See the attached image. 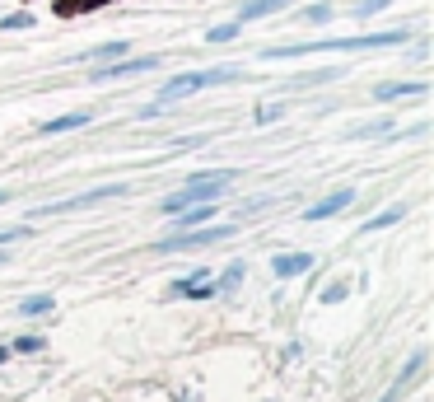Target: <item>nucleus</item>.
Wrapping results in <instances>:
<instances>
[{"label": "nucleus", "instance_id": "obj_6", "mask_svg": "<svg viewBox=\"0 0 434 402\" xmlns=\"http://www.w3.org/2000/svg\"><path fill=\"white\" fill-rule=\"evenodd\" d=\"M168 295L173 299H215L220 295V286H215V271H192V276H182V281H173L168 286Z\"/></svg>", "mask_w": 434, "mask_h": 402}, {"label": "nucleus", "instance_id": "obj_16", "mask_svg": "<svg viewBox=\"0 0 434 402\" xmlns=\"http://www.w3.org/2000/svg\"><path fill=\"white\" fill-rule=\"evenodd\" d=\"M397 220H407V206L397 201V206H383L379 215H369L364 225H359V234H374V229H387V225H397Z\"/></svg>", "mask_w": 434, "mask_h": 402}, {"label": "nucleus", "instance_id": "obj_27", "mask_svg": "<svg viewBox=\"0 0 434 402\" xmlns=\"http://www.w3.org/2000/svg\"><path fill=\"white\" fill-rule=\"evenodd\" d=\"M10 355H14V351H10V347H0V365H5V360H10Z\"/></svg>", "mask_w": 434, "mask_h": 402}, {"label": "nucleus", "instance_id": "obj_4", "mask_svg": "<svg viewBox=\"0 0 434 402\" xmlns=\"http://www.w3.org/2000/svg\"><path fill=\"white\" fill-rule=\"evenodd\" d=\"M117 197H127V183H103V188H89V192H79V197L38 206L33 215H71V211H84V206H99V201H117Z\"/></svg>", "mask_w": 434, "mask_h": 402}, {"label": "nucleus", "instance_id": "obj_20", "mask_svg": "<svg viewBox=\"0 0 434 402\" xmlns=\"http://www.w3.org/2000/svg\"><path fill=\"white\" fill-rule=\"evenodd\" d=\"M243 28H248V24H238V19H229V24H215V28H205V42H210V47L233 42V38H243Z\"/></svg>", "mask_w": 434, "mask_h": 402}, {"label": "nucleus", "instance_id": "obj_3", "mask_svg": "<svg viewBox=\"0 0 434 402\" xmlns=\"http://www.w3.org/2000/svg\"><path fill=\"white\" fill-rule=\"evenodd\" d=\"M233 234V225H201V229H173L168 239H154L150 243V253H192V248H210V243H220V239H229Z\"/></svg>", "mask_w": 434, "mask_h": 402}, {"label": "nucleus", "instance_id": "obj_10", "mask_svg": "<svg viewBox=\"0 0 434 402\" xmlns=\"http://www.w3.org/2000/svg\"><path fill=\"white\" fill-rule=\"evenodd\" d=\"M313 253H276L271 257V276H281V281H294V276H304V271H313Z\"/></svg>", "mask_w": 434, "mask_h": 402}, {"label": "nucleus", "instance_id": "obj_5", "mask_svg": "<svg viewBox=\"0 0 434 402\" xmlns=\"http://www.w3.org/2000/svg\"><path fill=\"white\" fill-rule=\"evenodd\" d=\"M164 66V56H127V61H107V66H89V80H131V75H150Z\"/></svg>", "mask_w": 434, "mask_h": 402}, {"label": "nucleus", "instance_id": "obj_29", "mask_svg": "<svg viewBox=\"0 0 434 402\" xmlns=\"http://www.w3.org/2000/svg\"><path fill=\"white\" fill-rule=\"evenodd\" d=\"M187 402H201V398H196V393H187Z\"/></svg>", "mask_w": 434, "mask_h": 402}, {"label": "nucleus", "instance_id": "obj_8", "mask_svg": "<svg viewBox=\"0 0 434 402\" xmlns=\"http://www.w3.org/2000/svg\"><path fill=\"white\" fill-rule=\"evenodd\" d=\"M425 365H430V351H425V347H420V351H411V360L402 365V375L392 379V388H387V393H383L379 402H397V398H402V393L411 388V384H416V375H425Z\"/></svg>", "mask_w": 434, "mask_h": 402}, {"label": "nucleus", "instance_id": "obj_12", "mask_svg": "<svg viewBox=\"0 0 434 402\" xmlns=\"http://www.w3.org/2000/svg\"><path fill=\"white\" fill-rule=\"evenodd\" d=\"M220 215V201H201V206H187V211L168 215L173 220V229H201V225H210Z\"/></svg>", "mask_w": 434, "mask_h": 402}, {"label": "nucleus", "instance_id": "obj_7", "mask_svg": "<svg viewBox=\"0 0 434 402\" xmlns=\"http://www.w3.org/2000/svg\"><path fill=\"white\" fill-rule=\"evenodd\" d=\"M350 201H355V188H336V192H327L322 201H313V206L304 211V220H308V225H318V220H332V215L350 211Z\"/></svg>", "mask_w": 434, "mask_h": 402}, {"label": "nucleus", "instance_id": "obj_18", "mask_svg": "<svg viewBox=\"0 0 434 402\" xmlns=\"http://www.w3.org/2000/svg\"><path fill=\"white\" fill-rule=\"evenodd\" d=\"M332 14H336L332 0H313V5H304V10L294 14V24H332Z\"/></svg>", "mask_w": 434, "mask_h": 402}, {"label": "nucleus", "instance_id": "obj_21", "mask_svg": "<svg viewBox=\"0 0 434 402\" xmlns=\"http://www.w3.org/2000/svg\"><path fill=\"white\" fill-rule=\"evenodd\" d=\"M10 351H14V355H38V351H47V337H42V332H19V337L10 342Z\"/></svg>", "mask_w": 434, "mask_h": 402}, {"label": "nucleus", "instance_id": "obj_2", "mask_svg": "<svg viewBox=\"0 0 434 402\" xmlns=\"http://www.w3.org/2000/svg\"><path fill=\"white\" fill-rule=\"evenodd\" d=\"M238 183V168H205V173H192L178 192H168L164 201H159V215L168 220V215L187 211V206H201V201H220L225 192Z\"/></svg>", "mask_w": 434, "mask_h": 402}, {"label": "nucleus", "instance_id": "obj_15", "mask_svg": "<svg viewBox=\"0 0 434 402\" xmlns=\"http://www.w3.org/2000/svg\"><path fill=\"white\" fill-rule=\"evenodd\" d=\"M117 56H131V42H127V38H112V42H99L94 52H84L79 61H94V66H107V61H117Z\"/></svg>", "mask_w": 434, "mask_h": 402}, {"label": "nucleus", "instance_id": "obj_22", "mask_svg": "<svg viewBox=\"0 0 434 402\" xmlns=\"http://www.w3.org/2000/svg\"><path fill=\"white\" fill-rule=\"evenodd\" d=\"M24 28H33V14L28 10H14V14L0 19V33H24Z\"/></svg>", "mask_w": 434, "mask_h": 402}, {"label": "nucleus", "instance_id": "obj_11", "mask_svg": "<svg viewBox=\"0 0 434 402\" xmlns=\"http://www.w3.org/2000/svg\"><path fill=\"white\" fill-rule=\"evenodd\" d=\"M294 0H238V24H257V19H266V14H281V10H290Z\"/></svg>", "mask_w": 434, "mask_h": 402}, {"label": "nucleus", "instance_id": "obj_13", "mask_svg": "<svg viewBox=\"0 0 434 402\" xmlns=\"http://www.w3.org/2000/svg\"><path fill=\"white\" fill-rule=\"evenodd\" d=\"M94 122V112L89 108H79V112H61V117H47L42 127H38V136H61V131H79V127H89Z\"/></svg>", "mask_w": 434, "mask_h": 402}, {"label": "nucleus", "instance_id": "obj_9", "mask_svg": "<svg viewBox=\"0 0 434 402\" xmlns=\"http://www.w3.org/2000/svg\"><path fill=\"white\" fill-rule=\"evenodd\" d=\"M420 94H430L425 80H383V84H374V103H397V99H420Z\"/></svg>", "mask_w": 434, "mask_h": 402}, {"label": "nucleus", "instance_id": "obj_14", "mask_svg": "<svg viewBox=\"0 0 434 402\" xmlns=\"http://www.w3.org/2000/svg\"><path fill=\"white\" fill-rule=\"evenodd\" d=\"M103 5H117V0H51V14L56 19H79L89 10H103Z\"/></svg>", "mask_w": 434, "mask_h": 402}, {"label": "nucleus", "instance_id": "obj_19", "mask_svg": "<svg viewBox=\"0 0 434 402\" xmlns=\"http://www.w3.org/2000/svg\"><path fill=\"white\" fill-rule=\"evenodd\" d=\"M51 309H56V295H47V290L19 299V314H24V318H42V314H51Z\"/></svg>", "mask_w": 434, "mask_h": 402}, {"label": "nucleus", "instance_id": "obj_1", "mask_svg": "<svg viewBox=\"0 0 434 402\" xmlns=\"http://www.w3.org/2000/svg\"><path fill=\"white\" fill-rule=\"evenodd\" d=\"M416 28H383V33H350V38H313V42H271L261 47V61H294L308 52H383V47H407Z\"/></svg>", "mask_w": 434, "mask_h": 402}, {"label": "nucleus", "instance_id": "obj_17", "mask_svg": "<svg viewBox=\"0 0 434 402\" xmlns=\"http://www.w3.org/2000/svg\"><path fill=\"white\" fill-rule=\"evenodd\" d=\"M243 276H248V262H243V257H233L229 267H225V271H220V276H215V286H220V295H233V290L243 286Z\"/></svg>", "mask_w": 434, "mask_h": 402}, {"label": "nucleus", "instance_id": "obj_24", "mask_svg": "<svg viewBox=\"0 0 434 402\" xmlns=\"http://www.w3.org/2000/svg\"><path fill=\"white\" fill-rule=\"evenodd\" d=\"M285 108H290L285 99H276V103H261V108H257V127H266V122H276V117H285Z\"/></svg>", "mask_w": 434, "mask_h": 402}, {"label": "nucleus", "instance_id": "obj_26", "mask_svg": "<svg viewBox=\"0 0 434 402\" xmlns=\"http://www.w3.org/2000/svg\"><path fill=\"white\" fill-rule=\"evenodd\" d=\"M19 239H33L28 225H10V229H0V248H5V243H19Z\"/></svg>", "mask_w": 434, "mask_h": 402}, {"label": "nucleus", "instance_id": "obj_25", "mask_svg": "<svg viewBox=\"0 0 434 402\" xmlns=\"http://www.w3.org/2000/svg\"><path fill=\"white\" fill-rule=\"evenodd\" d=\"M350 286H355V281H332V286L322 290V304H341V299L350 295Z\"/></svg>", "mask_w": 434, "mask_h": 402}, {"label": "nucleus", "instance_id": "obj_23", "mask_svg": "<svg viewBox=\"0 0 434 402\" xmlns=\"http://www.w3.org/2000/svg\"><path fill=\"white\" fill-rule=\"evenodd\" d=\"M387 5H392V0H355V19H359V24H369V19H374L379 10H387Z\"/></svg>", "mask_w": 434, "mask_h": 402}, {"label": "nucleus", "instance_id": "obj_28", "mask_svg": "<svg viewBox=\"0 0 434 402\" xmlns=\"http://www.w3.org/2000/svg\"><path fill=\"white\" fill-rule=\"evenodd\" d=\"M5 201H10V192H5V188H0V206H5Z\"/></svg>", "mask_w": 434, "mask_h": 402}]
</instances>
